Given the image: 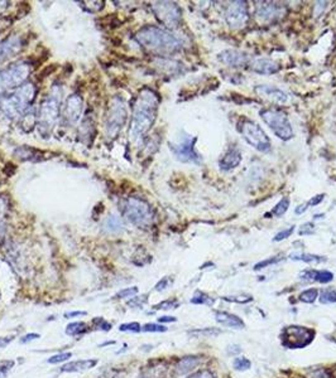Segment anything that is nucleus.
<instances>
[{"label":"nucleus","mask_w":336,"mask_h":378,"mask_svg":"<svg viewBox=\"0 0 336 378\" xmlns=\"http://www.w3.org/2000/svg\"><path fill=\"white\" fill-rule=\"evenodd\" d=\"M147 295H142V296H134L130 300L126 302V305L130 306V308H142L143 305L147 303Z\"/></svg>","instance_id":"38"},{"label":"nucleus","mask_w":336,"mask_h":378,"mask_svg":"<svg viewBox=\"0 0 336 378\" xmlns=\"http://www.w3.org/2000/svg\"><path fill=\"white\" fill-rule=\"evenodd\" d=\"M159 98L158 95L151 88L140 91L136 105H134L133 121H132L130 135L134 140L144 136L152 128L157 116Z\"/></svg>","instance_id":"1"},{"label":"nucleus","mask_w":336,"mask_h":378,"mask_svg":"<svg viewBox=\"0 0 336 378\" xmlns=\"http://www.w3.org/2000/svg\"><path fill=\"white\" fill-rule=\"evenodd\" d=\"M120 332H133V333H138L142 330V327H140L139 323L133 322V323H126V324H122L119 327Z\"/></svg>","instance_id":"40"},{"label":"nucleus","mask_w":336,"mask_h":378,"mask_svg":"<svg viewBox=\"0 0 336 378\" xmlns=\"http://www.w3.org/2000/svg\"><path fill=\"white\" fill-rule=\"evenodd\" d=\"M31 73V66L26 62H19L0 71V93L14 87H21Z\"/></svg>","instance_id":"8"},{"label":"nucleus","mask_w":336,"mask_h":378,"mask_svg":"<svg viewBox=\"0 0 336 378\" xmlns=\"http://www.w3.org/2000/svg\"><path fill=\"white\" fill-rule=\"evenodd\" d=\"M99 328H100V329H103V330H105V332H107V330L111 329V324H110V323H107V322H105V320H104V322L101 323L100 325H99Z\"/></svg>","instance_id":"56"},{"label":"nucleus","mask_w":336,"mask_h":378,"mask_svg":"<svg viewBox=\"0 0 336 378\" xmlns=\"http://www.w3.org/2000/svg\"><path fill=\"white\" fill-rule=\"evenodd\" d=\"M195 143H196V137H191L189 135H184L181 137L180 142L175 143V144H170L171 149H172L173 154L178 160L183 163H194V164H199L201 163V156L195 150Z\"/></svg>","instance_id":"12"},{"label":"nucleus","mask_w":336,"mask_h":378,"mask_svg":"<svg viewBox=\"0 0 336 378\" xmlns=\"http://www.w3.org/2000/svg\"><path fill=\"white\" fill-rule=\"evenodd\" d=\"M175 316H168V315H164V316H161V318H158V322L159 323H173L176 322Z\"/></svg>","instance_id":"54"},{"label":"nucleus","mask_w":336,"mask_h":378,"mask_svg":"<svg viewBox=\"0 0 336 378\" xmlns=\"http://www.w3.org/2000/svg\"><path fill=\"white\" fill-rule=\"evenodd\" d=\"M253 70L260 74H273L279 71V66L269 58H259L253 63Z\"/></svg>","instance_id":"21"},{"label":"nucleus","mask_w":336,"mask_h":378,"mask_svg":"<svg viewBox=\"0 0 336 378\" xmlns=\"http://www.w3.org/2000/svg\"><path fill=\"white\" fill-rule=\"evenodd\" d=\"M114 343H115V342H106V343L101 344V347H104V346H109V344H114Z\"/></svg>","instance_id":"58"},{"label":"nucleus","mask_w":336,"mask_h":378,"mask_svg":"<svg viewBox=\"0 0 336 378\" xmlns=\"http://www.w3.org/2000/svg\"><path fill=\"white\" fill-rule=\"evenodd\" d=\"M120 211L126 220L139 228H145L152 223L153 213L144 201L138 198H126L120 202Z\"/></svg>","instance_id":"5"},{"label":"nucleus","mask_w":336,"mask_h":378,"mask_svg":"<svg viewBox=\"0 0 336 378\" xmlns=\"http://www.w3.org/2000/svg\"><path fill=\"white\" fill-rule=\"evenodd\" d=\"M98 364V360H80L73 361L62 366L61 372H82L91 369Z\"/></svg>","instance_id":"22"},{"label":"nucleus","mask_w":336,"mask_h":378,"mask_svg":"<svg viewBox=\"0 0 336 378\" xmlns=\"http://www.w3.org/2000/svg\"><path fill=\"white\" fill-rule=\"evenodd\" d=\"M4 234H5V225L3 221H0V240H3Z\"/></svg>","instance_id":"57"},{"label":"nucleus","mask_w":336,"mask_h":378,"mask_svg":"<svg viewBox=\"0 0 336 378\" xmlns=\"http://www.w3.org/2000/svg\"><path fill=\"white\" fill-rule=\"evenodd\" d=\"M87 332H89V328H87L86 323L84 322H73L70 323V324L66 327V334L71 336L82 335Z\"/></svg>","instance_id":"24"},{"label":"nucleus","mask_w":336,"mask_h":378,"mask_svg":"<svg viewBox=\"0 0 336 378\" xmlns=\"http://www.w3.org/2000/svg\"><path fill=\"white\" fill-rule=\"evenodd\" d=\"M104 227H105V230L109 233H117V232H119L120 230H122L123 225H122V221L118 218V217L111 216V217H109V218L106 220Z\"/></svg>","instance_id":"29"},{"label":"nucleus","mask_w":336,"mask_h":378,"mask_svg":"<svg viewBox=\"0 0 336 378\" xmlns=\"http://www.w3.org/2000/svg\"><path fill=\"white\" fill-rule=\"evenodd\" d=\"M82 114V98L79 95L73 93L67 98L63 110V120L70 125L80 120Z\"/></svg>","instance_id":"14"},{"label":"nucleus","mask_w":336,"mask_h":378,"mask_svg":"<svg viewBox=\"0 0 336 378\" xmlns=\"http://www.w3.org/2000/svg\"><path fill=\"white\" fill-rule=\"evenodd\" d=\"M86 315V311H71V313H66L65 318H75V316H84Z\"/></svg>","instance_id":"53"},{"label":"nucleus","mask_w":336,"mask_h":378,"mask_svg":"<svg viewBox=\"0 0 336 378\" xmlns=\"http://www.w3.org/2000/svg\"><path fill=\"white\" fill-rule=\"evenodd\" d=\"M319 296V291L318 289L315 288H311V289H307V290L302 291L301 294H300V300H301L302 303H306V304H311V303L315 302L316 299H318Z\"/></svg>","instance_id":"30"},{"label":"nucleus","mask_w":336,"mask_h":378,"mask_svg":"<svg viewBox=\"0 0 336 378\" xmlns=\"http://www.w3.org/2000/svg\"><path fill=\"white\" fill-rule=\"evenodd\" d=\"M307 208H308V203H304V204H301V206L297 207V208H296V213H297V214L304 213V212H305L306 209H307Z\"/></svg>","instance_id":"55"},{"label":"nucleus","mask_w":336,"mask_h":378,"mask_svg":"<svg viewBox=\"0 0 336 378\" xmlns=\"http://www.w3.org/2000/svg\"><path fill=\"white\" fill-rule=\"evenodd\" d=\"M241 162V154L238 148L233 146V148L228 149L225 155L220 160V168L222 170H230L238 167Z\"/></svg>","instance_id":"20"},{"label":"nucleus","mask_w":336,"mask_h":378,"mask_svg":"<svg viewBox=\"0 0 336 378\" xmlns=\"http://www.w3.org/2000/svg\"><path fill=\"white\" fill-rule=\"evenodd\" d=\"M72 357V354L71 353H60V354H56V355H52L51 358H48V362L49 364H59V363H62L65 362V361L70 360V358Z\"/></svg>","instance_id":"39"},{"label":"nucleus","mask_w":336,"mask_h":378,"mask_svg":"<svg viewBox=\"0 0 336 378\" xmlns=\"http://www.w3.org/2000/svg\"><path fill=\"white\" fill-rule=\"evenodd\" d=\"M192 304L196 305H213L215 300L202 291H196L191 299Z\"/></svg>","instance_id":"27"},{"label":"nucleus","mask_w":336,"mask_h":378,"mask_svg":"<svg viewBox=\"0 0 336 378\" xmlns=\"http://www.w3.org/2000/svg\"><path fill=\"white\" fill-rule=\"evenodd\" d=\"M161 376L158 374V371H154V369H151V371L147 372H143L138 378H159Z\"/></svg>","instance_id":"51"},{"label":"nucleus","mask_w":336,"mask_h":378,"mask_svg":"<svg viewBox=\"0 0 336 378\" xmlns=\"http://www.w3.org/2000/svg\"><path fill=\"white\" fill-rule=\"evenodd\" d=\"M136 41L148 51L158 54H171L180 51L181 43L177 38L158 28V27H144L136 34Z\"/></svg>","instance_id":"2"},{"label":"nucleus","mask_w":336,"mask_h":378,"mask_svg":"<svg viewBox=\"0 0 336 378\" xmlns=\"http://www.w3.org/2000/svg\"><path fill=\"white\" fill-rule=\"evenodd\" d=\"M153 12L157 19L168 28H176L181 22V9L176 3L161 2L153 4Z\"/></svg>","instance_id":"11"},{"label":"nucleus","mask_w":336,"mask_h":378,"mask_svg":"<svg viewBox=\"0 0 336 378\" xmlns=\"http://www.w3.org/2000/svg\"><path fill=\"white\" fill-rule=\"evenodd\" d=\"M143 332L148 333H164L167 332V328L162 324H154V323H148L144 327H142Z\"/></svg>","instance_id":"36"},{"label":"nucleus","mask_w":336,"mask_h":378,"mask_svg":"<svg viewBox=\"0 0 336 378\" xmlns=\"http://www.w3.org/2000/svg\"><path fill=\"white\" fill-rule=\"evenodd\" d=\"M225 19L231 29H240L248 22V10L247 3L234 2L227 8Z\"/></svg>","instance_id":"13"},{"label":"nucleus","mask_w":336,"mask_h":378,"mask_svg":"<svg viewBox=\"0 0 336 378\" xmlns=\"http://www.w3.org/2000/svg\"><path fill=\"white\" fill-rule=\"evenodd\" d=\"M40 154V151L35 150V149L28 148V146H23V148H18L14 151V155L18 159L22 160H33L34 156H37Z\"/></svg>","instance_id":"25"},{"label":"nucleus","mask_w":336,"mask_h":378,"mask_svg":"<svg viewBox=\"0 0 336 378\" xmlns=\"http://www.w3.org/2000/svg\"><path fill=\"white\" fill-rule=\"evenodd\" d=\"M14 341V336L10 335V336H0V349L5 348L7 346H9L12 342Z\"/></svg>","instance_id":"49"},{"label":"nucleus","mask_w":336,"mask_h":378,"mask_svg":"<svg viewBox=\"0 0 336 378\" xmlns=\"http://www.w3.org/2000/svg\"><path fill=\"white\" fill-rule=\"evenodd\" d=\"M168 285H170V280H168V277H163L161 281H158V284L156 285V290L157 291L166 290Z\"/></svg>","instance_id":"47"},{"label":"nucleus","mask_w":336,"mask_h":378,"mask_svg":"<svg viewBox=\"0 0 336 378\" xmlns=\"http://www.w3.org/2000/svg\"><path fill=\"white\" fill-rule=\"evenodd\" d=\"M224 300H228V302H233V303H240V304H245V303H249L252 302V296H245V295H243V296H225Z\"/></svg>","instance_id":"45"},{"label":"nucleus","mask_w":336,"mask_h":378,"mask_svg":"<svg viewBox=\"0 0 336 378\" xmlns=\"http://www.w3.org/2000/svg\"><path fill=\"white\" fill-rule=\"evenodd\" d=\"M239 130L243 135L245 142L249 145H252L254 149H257L258 151L268 153L271 150V140H269L268 135L254 121L243 120Z\"/></svg>","instance_id":"7"},{"label":"nucleus","mask_w":336,"mask_h":378,"mask_svg":"<svg viewBox=\"0 0 336 378\" xmlns=\"http://www.w3.org/2000/svg\"><path fill=\"white\" fill-rule=\"evenodd\" d=\"M215 319L217 323L227 328H231V329H244L245 323L243 319L239 318L235 314L228 313V311H215Z\"/></svg>","instance_id":"17"},{"label":"nucleus","mask_w":336,"mask_h":378,"mask_svg":"<svg viewBox=\"0 0 336 378\" xmlns=\"http://www.w3.org/2000/svg\"><path fill=\"white\" fill-rule=\"evenodd\" d=\"M288 207H290V198H287V197L282 198L279 202L275 204V207L273 208V211H272V213H273L275 217L283 216V214L288 211Z\"/></svg>","instance_id":"31"},{"label":"nucleus","mask_w":336,"mask_h":378,"mask_svg":"<svg viewBox=\"0 0 336 378\" xmlns=\"http://www.w3.org/2000/svg\"><path fill=\"white\" fill-rule=\"evenodd\" d=\"M233 366L234 369H236V371H247V369H249L252 367V362L245 357H236L234 360Z\"/></svg>","instance_id":"33"},{"label":"nucleus","mask_w":336,"mask_h":378,"mask_svg":"<svg viewBox=\"0 0 336 378\" xmlns=\"http://www.w3.org/2000/svg\"><path fill=\"white\" fill-rule=\"evenodd\" d=\"M128 112H126L125 102L123 98L114 97L110 102L109 110L106 115V135L107 137H115L119 131L122 130L124 124H125Z\"/></svg>","instance_id":"9"},{"label":"nucleus","mask_w":336,"mask_h":378,"mask_svg":"<svg viewBox=\"0 0 336 378\" xmlns=\"http://www.w3.org/2000/svg\"><path fill=\"white\" fill-rule=\"evenodd\" d=\"M178 305H180V303H178L177 299H168L164 300V302H161L159 304L154 305L153 308L156 310H170V309H176Z\"/></svg>","instance_id":"34"},{"label":"nucleus","mask_w":336,"mask_h":378,"mask_svg":"<svg viewBox=\"0 0 336 378\" xmlns=\"http://www.w3.org/2000/svg\"><path fill=\"white\" fill-rule=\"evenodd\" d=\"M298 233L301 234V236H304V234H312L313 233V225H312V223H306V225L302 226Z\"/></svg>","instance_id":"48"},{"label":"nucleus","mask_w":336,"mask_h":378,"mask_svg":"<svg viewBox=\"0 0 336 378\" xmlns=\"http://www.w3.org/2000/svg\"><path fill=\"white\" fill-rule=\"evenodd\" d=\"M219 58L225 63V65L230 66V67H243L248 63L247 54L241 53L239 51H234V49H227L222 53H220Z\"/></svg>","instance_id":"18"},{"label":"nucleus","mask_w":336,"mask_h":378,"mask_svg":"<svg viewBox=\"0 0 336 378\" xmlns=\"http://www.w3.org/2000/svg\"><path fill=\"white\" fill-rule=\"evenodd\" d=\"M35 97V87L33 84H23L12 95L5 97L0 104V110L9 118L21 116L29 107Z\"/></svg>","instance_id":"3"},{"label":"nucleus","mask_w":336,"mask_h":378,"mask_svg":"<svg viewBox=\"0 0 336 378\" xmlns=\"http://www.w3.org/2000/svg\"><path fill=\"white\" fill-rule=\"evenodd\" d=\"M316 270H305L300 274V278L302 281H316Z\"/></svg>","instance_id":"44"},{"label":"nucleus","mask_w":336,"mask_h":378,"mask_svg":"<svg viewBox=\"0 0 336 378\" xmlns=\"http://www.w3.org/2000/svg\"><path fill=\"white\" fill-rule=\"evenodd\" d=\"M281 14H282V8L271 4V3H263V5H259V8H258V15L263 18L264 21H269V19H273Z\"/></svg>","instance_id":"23"},{"label":"nucleus","mask_w":336,"mask_h":378,"mask_svg":"<svg viewBox=\"0 0 336 378\" xmlns=\"http://www.w3.org/2000/svg\"><path fill=\"white\" fill-rule=\"evenodd\" d=\"M255 92L260 96V97L266 98L275 104H286L288 101L287 93L283 92L279 88L274 86H269V85H260V86L255 87Z\"/></svg>","instance_id":"16"},{"label":"nucleus","mask_w":336,"mask_h":378,"mask_svg":"<svg viewBox=\"0 0 336 378\" xmlns=\"http://www.w3.org/2000/svg\"><path fill=\"white\" fill-rule=\"evenodd\" d=\"M320 303H322V304H334V303H336L335 289H325L320 295Z\"/></svg>","instance_id":"32"},{"label":"nucleus","mask_w":336,"mask_h":378,"mask_svg":"<svg viewBox=\"0 0 336 378\" xmlns=\"http://www.w3.org/2000/svg\"><path fill=\"white\" fill-rule=\"evenodd\" d=\"M260 117L268 128L282 140H290L293 137V130L287 115L279 110L266 109L260 111Z\"/></svg>","instance_id":"6"},{"label":"nucleus","mask_w":336,"mask_h":378,"mask_svg":"<svg viewBox=\"0 0 336 378\" xmlns=\"http://www.w3.org/2000/svg\"><path fill=\"white\" fill-rule=\"evenodd\" d=\"M293 231H294V227H293V226H292V227H290V228H287V230L281 231V232H278L277 234H275L274 238H273V241L279 242V241H283V240L288 238V237H290L291 234L293 233Z\"/></svg>","instance_id":"43"},{"label":"nucleus","mask_w":336,"mask_h":378,"mask_svg":"<svg viewBox=\"0 0 336 378\" xmlns=\"http://www.w3.org/2000/svg\"><path fill=\"white\" fill-rule=\"evenodd\" d=\"M334 280V274L327 270H320V271L316 272V281L321 284H327L330 281Z\"/></svg>","instance_id":"37"},{"label":"nucleus","mask_w":336,"mask_h":378,"mask_svg":"<svg viewBox=\"0 0 336 378\" xmlns=\"http://www.w3.org/2000/svg\"><path fill=\"white\" fill-rule=\"evenodd\" d=\"M291 260L296 261H304V262H322L325 261V258H322L321 256L312 255V253H292L290 256Z\"/></svg>","instance_id":"28"},{"label":"nucleus","mask_w":336,"mask_h":378,"mask_svg":"<svg viewBox=\"0 0 336 378\" xmlns=\"http://www.w3.org/2000/svg\"><path fill=\"white\" fill-rule=\"evenodd\" d=\"M40 338H41V335H40V334H37V333H31V334L24 335L23 338L21 339V343L26 344V343H28V342L35 341V339H40Z\"/></svg>","instance_id":"50"},{"label":"nucleus","mask_w":336,"mask_h":378,"mask_svg":"<svg viewBox=\"0 0 336 378\" xmlns=\"http://www.w3.org/2000/svg\"><path fill=\"white\" fill-rule=\"evenodd\" d=\"M221 333L220 329H215V328H205V329H195L190 330L189 334L194 336H199V338H211V336H216Z\"/></svg>","instance_id":"26"},{"label":"nucleus","mask_w":336,"mask_h":378,"mask_svg":"<svg viewBox=\"0 0 336 378\" xmlns=\"http://www.w3.org/2000/svg\"><path fill=\"white\" fill-rule=\"evenodd\" d=\"M315 330L301 325H290L283 329V346L291 349H302L312 343Z\"/></svg>","instance_id":"10"},{"label":"nucleus","mask_w":336,"mask_h":378,"mask_svg":"<svg viewBox=\"0 0 336 378\" xmlns=\"http://www.w3.org/2000/svg\"><path fill=\"white\" fill-rule=\"evenodd\" d=\"M23 39L21 35H12L0 43V63L14 57L23 48Z\"/></svg>","instance_id":"15"},{"label":"nucleus","mask_w":336,"mask_h":378,"mask_svg":"<svg viewBox=\"0 0 336 378\" xmlns=\"http://www.w3.org/2000/svg\"><path fill=\"white\" fill-rule=\"evenodd\" d=\"M138 292V288L133 286V288H128V289H123L118 292L117 295L114 296V299H125V297H132L133 295H136Z\"/></svg>","instance_id":"41"},{"label":"nucleus","mask_w":336,"mask_h":378,"mask_svg":"<svg viewBox=\"0 0 336 378\" xmlns=\"http://www.w3.org/2000/svg\"><path fill=\"white\" fill-rule=\"evenodd\" d=\"M189 378H216V377H215V374L213 373V372L205 369V371L196 372V373L192 374V376H190Z\"/></svg>","instance_id":"46"},{"label":"nucleus","mask_w":336,"mask_h":378,"mask_svg":"<svg viewBox=\"0 0 336 378\" xmlns=\"http://www.w3.org/2000/svg\"><path fill=\"white\" fill-rule=\"evenodd\" d=\"M14 367V361H2L0 362V377H5L8 372Z\"/></svg>","instance_id":"42"},{"label":"nucleus","mask_w":336,"mask_h":378,"mask_svg":"<svg viewBox=\"0 0 336 378\" xmlns=\"http://www.w3.org/2000/svg\"><path fill=\"white\" fill-rule=\"evenodd\" d=\"M279 261H282V257H279V256H274V257H269L267 258V260H263V261H259L258 264L254 265V270L255 271H258V270H262L264 269V267H268L271 266V265H274V264H278Z\"/></svg>","instance_id":"35"},{"label":"nucleus","mask_w":336,"mask_h":378,"mask_svg":"<svg viewBox=\"0 0 336 378\" xmlns=\"http://www.w3.org/2000/svg\"><path fill=\"white\" fill-rule=\"evenodd\" d=\"M324 197H325V194H318V195H315V197H312L307 202L308 206H318V204H320L322 202V201H324Z\"/></svg>","instance_id":"52"},{"label":"nucleus","mask_w":336,"mask_h":378,"mask_svg":"<svg viewBox=\"0 0 336 378\" xmlns=\"http://www.w3.org/2000/svg\"><path fill=\"white\" fill-rule=\"evenodd\" d=\"M62 91L60 88L53 87L51 93H48L47 98L42 102L38 110V130L41 134L47 135L54 128V124L59 120L60 106H61Z\"/></svg>","instance_id":"4"},{"label":"nucleus","mask_w":336,"mask_h":378,"mask_svg":"<svg viewBox=\"0 0 336 378\" xmlns=\"http://www.w3.org/2000/svg\"><path fill=\"white\" fill-rule=\"evenodd\" d=\"M200 363H201V358L196 357V355H187V357L181 358L175 367L176 376H178V377L186 376V374H189L190 372L194 371L195 368H197Z\"/></svg>","instance_id":"19"}]
</instances>
